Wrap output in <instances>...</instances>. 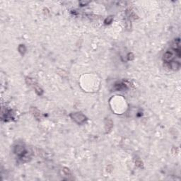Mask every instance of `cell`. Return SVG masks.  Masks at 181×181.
<instances>
[{
  "instance_id": "cell-1",
  "label": "cell",
  "mask_w": 181,
  "mask_h": 181,
  "mask_svg": "<svg viewBox=\"0 0 181 181\" xmlns=\"http://www.w3.org/2000/svg\"><path fill=\"white\" fill-rule=\"evenodd\" d=\"M72 118L79 124H82L86 120V117L81 113H74L71 115Z\"/></svg>"
}]
</instances>
